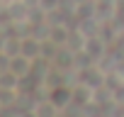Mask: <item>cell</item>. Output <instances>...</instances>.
Here are the masks:
<instances>
[{"label":"cell","mask_w":124,"mask_h":117,"mask_svg":"<svg viewBox=\"0 0 124 117\" xmlns=\"http://www.w3.org/2000/svg\"><path fill=\"white\" fill-rule=\"evenodd\" d=\"M8 66H10L8 71H12L17 78H24L29 73V68H32V58H27L22 54H15V56H10V64Z\"/></svg>","instance_id":"cell-1"},{"label":"cell","mask_w":124,"mask_h":117,"mask_svg":"<svg viewBox=\"0 0 124 117\" xmlns=\"http://www.w3.org/2000/svg\"><path fill=\"white\" fill-rule=\"evenodd\" d=\"M20 54L34 61V58L41 54V44H39L37 39H22V42H20Z\"/></svg>","instance_id":"cell-2"}]
</instances>
